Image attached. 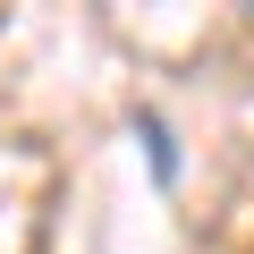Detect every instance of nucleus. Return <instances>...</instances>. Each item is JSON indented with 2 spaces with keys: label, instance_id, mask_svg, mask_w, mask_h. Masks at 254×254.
I'll return each mask as SVG.
<instances>
[{
  "label": "nucleus",
  "instance_id": "1",
  "mask_svg": "<svg viewBox=\"0 0 254 254\" xmlns=\"http://www.w3.org/2000/svg\"><path fill=\"white\" fill-rule=\"evenodd\" d=\"M136 136H144V153H153V178H161V187H178V144H170V119H161V110H136Z\"/></svg>",
  "mask_w": 254,
  "mask_h": 254
}]
</instances>
